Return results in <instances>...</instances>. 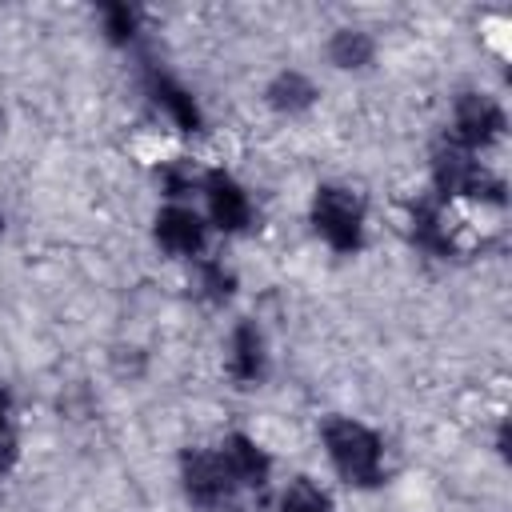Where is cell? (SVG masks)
<instances>
[{"label": "cell", "instance_id": "obj_1", "mask_svg": "<svg viewBox=\"0 0 512 512\" xmlns=\"http://www.w3.org/2000/svg\"><path fill=\"white\" fill-rule=\"evenodd\" d=\"M320 440H324V452H328L332 468L348 484L376 488L384 480V440L368 424H360L352 416H332V420H324Z\"/></svg>", "mask_w": 512, "mask_h": 512}, {"label": "cell", "instance_id": "obj_2", "mask_svg": "<svg viewBox=\"0 0 512 512\" xmlns=\"http://www.w3.org/2000/svg\"><path fill=\"white\" fill-rule=\"evenodd\" d=\"M312 228L332 252H360L364 244V200L352 188L320 184L312 196Z\"/></svg>", "mask_w": 512, "mask_h": 512}, {"label": "cell", "instance_id": "obj_3", "mask_svg": "<svg viewBox=\"0 0 512 512\" xmlns=\"http://www.w3.org/2000/svg\"><path fill=\"white\" fill-rule=\"evenodd\" d=\"M432 184H436V196L452 200V196H472V200H492L500 204L504 200V184L476 160V152H464L456 144H440L436 156H432Z\"/></svg>", "mask_w": 512, "mask_h": 512}, {"label": "cell", "instance_id": "obj_4", "mask_svg": "<svg viewBox=\"0 0 512 512\" xmlns=\"http://www.w3.org/2000/svg\"><path fill=\"white\" fill-rule=\"evenodd\" d=\"M180 484H184V496L200 512L232 508L240 496V484L232 480V472L216 448H188L180 456Z\"/></svg>", "mask_w": 512, "mask_h": 512}, {"label": "cell", "instance_id": "obj_5", "mask_svg": "<svg viewBox=\"0 0 512 512\" xmlns=\"http://www.w3.org/2000/svg\"><path fill=\"white\" fill-rule=\"evenodd\" d=\"M504 108L484 96V92H464L452 108V128H448V144L464 148V152H480L488 144H496L504 136Z\"/></svg>", "mask_w": 512, "mask_h": 512}, {"label": "cell", "instance_id": "obj_6", "mask_svg": "<svg viewBox=\"0 0 512 512\" xmlns=\"http://www.w3.org/2000/svg\"><path fill=\"white\" fill-rule=\"evenodd\" d=\"M152 236H156V244H160L168 256L200 260V256H204V244H208V224H204V216H196L188 204H168V208L156 212Z\"/></svg>", "mask_w": 512, "mask_h": 512}, {"label": "cell", "instance_id": "obj_7", "mask_svg": "<svg viewBox=\"0 0 512 512\" xmlns=\"http://www.w3.org/2000/svg\"><path fill=\"white\" fill-rule=\"evenodd\" d=\"M200 192H204V200H208V220H212L220 232H244V228L252 224V200H248V192H244L228 172H220V168L204 172Z\"/></svg>", "mask_w": 512, "mask_h": 512}, {"label": "cell", "instance_id": "obj_8", "mask_svg": "<svg viewBox=\"0 0 512 512\" xmlns=\"http://www.w3.org/2000/svg\"><path fill=\"white\" fill-rule=\"evenodd\" d=\"M228 372L240 388H252L268 376V344H264V332L252 324V320H240L232 328V340H228Z\"/></svg>", "mask_w": 512, "mask_h": 512}, {"label": "cell", "instance_id": "obj_9", "mask_svg": "<svg viewBox=\"0 0 512 512\" xmlns=\"http://www.w3.org/2000/svg\"><path fill=\"white\" fill-rule=\"evenodd\" d=\"M148 96H152V104H156L160 112H168V120H172L180 132H200V128H204V112H200L196 96H192L180 80H172L168 72H160V68L148 72Z\"/></svg>", "mask_w": 512, "mask_h": 512}, {"label": "cell", "instance_id": "obj_10", "mask_svg": "<svg viewBox=\"0 0 512 512\" xmlns=\"http://www.w3.org/2000/svg\"><path fill=\"white\" fill-rule=\"evenodd\" d=\"M216 452L224 456V464H228V472H232V480H236L240 488H260V484L268 480V472H272L268 452H264L252 436H244V432L224 436V444H220Z\"/></svg>", "mask_w": 512, "mask_h": 512}, {"label": "cell", "instance_id": "obj_11", "mask_svg": "<svg viewBox=\"0 0 512 512\" xmlns=\"http://www.w3.org/2000/svg\"><path fill=\"white\" fill-rule=\"evenodd\" d=\"M412 240H416L424 252H432V256H452V252H456L452 232H448L444 212H440L436 200H424V204L412 208Z\"/></svg>", "mask_w": 512, "mask_h": 512}, {"label": "cell", "instance_id": "obj_12", "mask_svg": "<svg viewBox=\"0 0 512 512\" xmlns=\"http://www.w3.org/2000/svg\"><path fill=\"white\" fill-rule=\"evenodd\" d=\"M264 100H268V108H276L284 116H296V112H304V108L316 104V84L304 72H280L264 88Z\"/></svg>", "mask_w": 512, "mask_h": 512}, {"label": "cell", "instance_id": "obj_13", "mask_svg": "<svg viewBox=\"0 0 512 512\" xmlns=\"http://www.w3.org/2000/svg\"><path fill=\"white\" fill-rule=\"evenodd\" d=\"M376 56V40L364 28H336L328 40V60L336 68H364Z\"/></svg>", "mask_w": 512, "mask_h": 512}, {"label": "cell", "instance_id": "obj_14", "mask_svg": "<svg viewBox=\"0 0 512 512\" xmlns=\"http://www.w3.org/2000/svg\"><path fill=\"white\" fill-rule=\"evenodd\" d=\"M276 512H336V508H332V496H328L320 484H312L308 476H296V480H288V488L280 492Z\"/></svg>", "mask_w": 512, "mask_h": 512}, {"label": "cell", "instance_id": "obj_15", "mask_svg": "<svg viewBox=\"0 0 512 512\" xmlns=\"http://www.w3.org/2000/svg\"><path fill=\"white\" fill-rule=\"evenodd\" d=\"M100 20H104V36L112 44H128L136 36V28H140V12L128 8V4H104L100 8Z\"/></svg>", "mask_w": 512, "mask_h": 512}, {"label": "cell", "instance_id": "obj_16", "mask_svg": "<svg viewBox=\"0 0 512 512\" xmlns=\"http://www.w3.org/2000/svg\"><path fill=\"white\" fill-rule=\"evenodd\" d=\"M200 288H204L208 300L224 304V300L236 292V276H232V268H224L220 260H204V256H200Z\"/></svg>", "mask_w": 512, "mask_h": 512}, {"label": "cell", "instance_id": "obj_17", "mask_svg": "<svg viewBox=\"0 0 512 512\" xmlns=\"http://www.w3.org/2000/svg\"><path fill=\"white\" fill-rule=\"evenodd\" d=\"M160 180H164V192L180 200V196H188L192 188H200L204 172H196L192 164H180V160H176V164H164V168H160Z\"/></svg>", "mask_w": 512, "mask_h": 512}, {"label": "cell", "instance_id": "obj_18", "mask_svg": "<svg viewBox=\"0 0 512 512\" xmlns=\"http://www.w3.org/2000/svg\"><path fill=\"white\" fill-rule=\"evenodd\" d=\"M16 464V436H12V424H8V392L0 388V476Z\"/></svg>", "mask_w": 512, "mask_h": 512}, {"label": "cell", "instance_id": "obj_19", "mask_svg": "<svg viewBox=\"0 0 512 512\" xmlns=\"http://www.w3.org/2000/svg\"><path fill=\"white\" fill-rule=\"evenodd\" d=\"M0 132H4V112H0Z\"/></svg>", "mask_w": 512, "mask_h": 512}, {"label": "cell", "instance_id": "obj_20", "mask_svg": "<svg viewBox=\"0 0 512 512\" xmlns=\"http://www.w3.org/2000/svg\"><path fill=\"white\" fill-rule=\"evenodd\" d=\"M0 232H4V216H0Z\"/></svg>", "mask_w": 512, "mask_h": 512}]
</instances>
